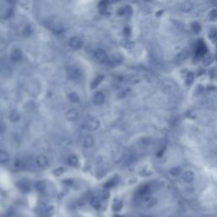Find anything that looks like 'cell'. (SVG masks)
Segmentation results:
<instances>
[{
	"label": "cell",
	"instance_id": "cell-1",
	"mask_svg": "<svg viewBox=\"0 0 217 217\" xmlns=\"http://www.w3.org/2000/svg\"><path fill=\"white\" fill-rule=\"evenodd\" d=\"M94 56H95V59L97 60L99 62V63H106L108 62V59H109V56L107 54V53L105 52V50L99 48V49H97L94 53Z\"/></svg>",
	"mask_w": 217,
	"mask_h": 217
},
{
	"label": "cell",
	"instance_id": "cell-2",
	"mask_svg": "<svg viewBox=\"0 0 217 217\" xmlns=\"http://www.w3.org/2000/svg\"><path fill=\"white\" fill-rule=\"evenodd\" d=\"M81 76V71L77 67H71L68 70V77L72 81H76L80 79Z\"/></svg>",
	"mask_w": 217,
	"mask_h": 217
},
{
	"label": "cell",
	"instance_id": "cell-3",
	"mask_svg": "<svg viewBox=\"0 0 217 217\" xmlns=\"http://www.w3.org/2000/svg\"><path fill=\"white\" fill-rule=\"evenodd\" d=\"M100 126V122L96 120V119H90L88 121H87L84 124V127L88 130V131H96L97 129H98Z\"/></svg>",
	"mask_w": 217,
	"mask_h": 217
},
{
	"label": "cell",
	"instance_id": "cell-4",
	"mask_svg": "<svg viewBox=\"0 0 217 217\" xmlns=\"http://www.w3.org/2000/svg\"><path fill=\"white\" fill-rule=\"evenodd\" d=\"M82 44H83L82 40L81 39L80 37H73L69 41L70 47L72 48V49H75V50L80 49L82 47Z\"/></svg>",
	"mask_w": 217,
	"mask_h": 217
},
{
	"label": "cell",
	"instance_id": "cell-5",
	"mask_svg": "<svg viewBox=\"0 0 217 217\" xmlns=\"http://www.w3.org/2000/svg\"><path fill=\"white\" fill-rule=\"evenodd\" d=\"M36 162H37V165L40 168H47L49 165V160H48V157L43 155V154L38 155L36 159Z\"/></svg>",
	"mask_w": 217,
	"mask_h": 217
},
{
	"label": "cell",
	"instance_id": "cell-6",
	"mask_svg": "<svg viewBox=\"0 0 217 217\" xmlns=\"http://www.w3.org/2000/svg\"><path fill=\"white\" fill-rule=\"evenodd\" d=\"M93 101L96 105H101L105 103V95L104 93L102 92H97L96 93L93 95Z\"/></svg>",
	"mask_w": 217,
	"mask_h": 217
},
{
	"label": "cell",
	"instance_id": "cell-7",
	"mask_svg": "<svg viewBox=\"0 0 217 217\" xmlns=\"http://www.w3.org/2000/svg\"><path fill=\"white\" fill-rule=\"evenodd\" d=\"M21 59H22V52L20 48L15 49L10 54V59L14 62H18Z\"/></svg>",
	"mask_w": 217,
	"mask_h": 217
},
{
	"label": "cell",
	"instance_id": "cell-8",
	"mask_svg": "<svg viewBox=\"0 0 217 217\" xmlns=\"http://www.w3.org/2000/svg\"><path fill=\"white\" fill-rule=\"evenodd\" d=\"M78 116H79L78 112L74 109H70L65 113V117L69 121H76L78 118Z\"/></svg>",
	"mask_w": 217,
	"mask_h": 217
},
{
	"label": "cell",
	"instance_id": "cell-9",
	"mask_svg": "<svg viewBox=\"0 0 217 217\" xmlns=\"http://www.w3.org/2000/svg\"><path fill=\"white\" fill-rule=\"evenodd\" d=\"M104 79H105V76H104V75H98V76H97L92 81V82H91V84H90L91 88L92 89L97 88L100 85V83L104 81Z\"/></svg>",
	"mask_w": 217,
	"mask_h": 217
},
{
	"label": "cell",
	"instance_id": "cell-10",
	"mask_svg": "<svg viewBox=\"0 0 217 217\" xmlns=\"http://www.w3.org/2000/svg\"><path fill=\"white\" fill-rule=\"evenodd\" d=\"M48 27L52 32L56 33V34H59L64 31L63 26L60 24H58V23H50L48 25Z\"/></svg>",
	"mask_w": 217,
	"mask_h": 217
},
{
	"label": "cell",
	"instance_id": "cell-11",
	"mask_svg": "<svg viewBox=\"0 0 217 217\" xmlns=\"http://www.w3.org/2000/svg\"><path fill=\"white\" fill-rule=\"evenodd\" d=\"M94 144V139L93 137H91V136H88L84 138L83 140V143H82V145L84 148H92Z\"/></svg>",
	"mask_w": 217,
	"mask_h": 217
},
{
	"label": "cell",
	"instance_id": "cell-12",
	"mask_svg": "<svg viewBox=\"0 0 217 217\" xmlns=\"http://www.w3.org/2000/svg\"><path fill=\"white\" fill-rule=\"evenodd\" d=\"M182 179L186 182H190L194 179V174L191 170H187L182 174Z\"/></svg>",
	"mask_w": 217,
	"mask_h": 217
},
{
	"label": "cell",
	"instance_id": "cell-13",
	"mask_svg": "<svg viewBox=\"0 0 217 217\" xmlns=\"http://www.w3.org/2000/svg\"><path fill=\"white\" fill-rule=\"evenodd\" d=\"M121 56L120 54H114L111 58H109L108 62L110 64H118L121 62Z\"/></svg>",
	"mask_w": 217,
	"mask_h": 217
},
{
	"label": "cell",
	"instance_id": "cell-14",
	"mask_svg": "<svg viewBox=\"0 0 217 217\" xmlns=\"http://www.w3.org/2000/svg\"><path fill=\"white\" fill-rule=\"evenodd\" d=\"M9 161V155L6 151L0 150V163L6 164Z\"/></svg>",
	"mask_w": 217,
	"mask_h": 217
},
{
	"label": "cell",
	"instance_id": "cell-15",
	"mask_svg": "<svg viewBox=\"0 0 217 217\" xmlns=\"http://www.w3.org/2000/svg\"><path fill=\"white\" fill-rule=\"evenodd\" d=\"M118 1H119V0H101L100 3H99V4H98V6H99V8H105L108 5L113 4H115V3H117Z\"/></svg>",
	"mask_w": 217,
	"mask_h": 217
},
{
	"label": "cell",
	"instance_id": "cell-16",
	"mask_svg": "<svg viewBox=\"0 0 217 217\" xmlns=\"http://www.w3.org/2000/svg\"><path fill=\"white\" fill-rule=\"evenodd\" d=\"M148 190H149V185L144 184V185L141 186L137 189V195H139V196H144L146 193H148Z\"/></svg>",
	"mask_w": 217,
	"mask_h": 217
},
{
	"label": "cell",
	"instance_id": "cell-17",
	"mask_svg": "<svg viewBox=\"0 0 217 217\" xmlns=\"http://www.w3.org/2000/svg\"><path fill=\"white\" fill-rule=\"evenodd\" d=\"M35 187L38 192L42 193L46 188V183H45L44 181H38V182H37L35 183Z\"/></svg>",
	"mask_w": 217,
	"mask_h": 217
},
{
	"label": "cell",
	"instance_id": "cell-18",
	"mask_svg": "<svg viewBox=\"0 0 217 217\" xmlns=\"http://www.w3.org/2000/svg\"><path fill=\"white\" fill-rule=\"evenodd\" d=\"M68 99L71 102V103H78L79 100H80V98H79V95L75 93V92H72V93H70L68 94Z\"/></svg>",
	"mask_w": 217,
	"mask_h": 217
},
{
	"label": "cell",
	"instance_id": "cell-19",
	"mask_svg": "<svg viewBox=\"0 0 217 217\" xmlns=\"http://www.w3.org/2000/svg\"><path fill=\"white\" fill-rule=\"evenodd\" d=\"M33 32H34V29L32 25H26L23 29V35L25 37H30L31 35H32Z\"/></svg>",
	"mask_w": 217,
	"mask_h": 217
},
{
	"label": "cell",
	"instance_id": "cell-20",
	"mask_svg": "<svg viewBox=\"0 0 217 217\" xmlns=\"http://www.w3.org/2000/svg\"><path fill=\"white\" fill-rule=\"evenodd\" d=\"M122 205H123V204H122V202H121V200H118V199L115 200L114 203H113L112 205L113 211H115V212L120 211L121 209V208H122Z\"/></svg>",
	"mask_w": 217,
	"mask_h": 217
},
{
	"label": "cell",
	"instance_id": "cell-21",
	"mask_svg": "<svg viewBox=\"0 0 217 217\" xmlns=\"http://www.w3.org/2000/svg\"><path fill=\"white\" fill-rule=\"evenodd\" d=\"M206 48L204 47V45L200 42L199 44V46H198V48H197V55L198 56H204V54L206 53Z\"/></svg>",
	"mask_w": 217,
	"mask_h": 217
},
{
	"label": "cell",
	"instance_id": "cell-22",
	"mask_svg": "<svg viewBox=\"0 0 217 217\" xmlns=\"http://www.w3.org/2000/svg\"><path fill=\"white\" fill-rule=\"evenodd\" d=\"M91 204L92 206L95 209H99L102 207V204L99 199H98L97 198H93L92 200H91Z\"/></svg>",
	"mask_w": 217,
	"mask_h": 217
},
{
	"label": "cell",
	"instance_id": "cell-23",
	"mask_svg": "<svg viewBox=\"0 0 217 217\" xmlns=\"http://www.w3.org/2000/svg\"><path fill=\"white\" fill-rule=\"evenodd\" d=\"M67 163H68V165H70L71 166H76L78 165V158L75 155H72L68 159Z\"/></svg>",
	"mask_w": 217,
	"mask_h": 217
},
{
	"label": "cell",
	"instance_id": "cell-24",
	"mask_svg": "<svg viewBox=\"0 0 217 217\" xmlns=\"http://www.w3.org/2000/svg\"><path fill=\"white\" fill-rule=\"evenodd\" d=\"M8 118H9V121H12V122H17V121H19V119H20V115H19V114L17 112L13 111V112L10 113Z\"/></svg>",
	"mask_w": 217,
	"mask_h": 217
},
{
	"label": "cell",
	"instance_id": "cell-25",
	"mask_svg": "<svg viewBox=\"0 0 217 217\" xmlns=\"http://www.w3.org/2000/svg\"><path fill=\"white\" fill-rule=\"evenodd\" d=\"M187 56H188V52L187 50H184V51H182L181 53H179L177 54V58L179 60H184L187 58Z\"/></svg>",
	"mask_w": 217,
	"mask_h": 217
},
{
	"label": "cell",
	"instance_id": "cell-26",
	"mask_svg": "<svg viewBox=\"0 0 217 217\" xmlns=\"http://www.w3.org/2000/svg\"><path fill=\"white\" fill-rule=\"evenodd\" d=\"M116 180L115 179H110V180H109L107 182H105V188H110V187H115V186L116 185Z\"/></svg>",
	"mask_w": 217,
	"mask_h": 217
},
{
	"label": "cell",
	"instance_id": "cell-27",
	"mask_svg": "<svg viewBox=\"0 0 217 217\" xmlns=\"http://www.w3.org/2000/svg\"><path fill=\"white\" fill-rule=\"evenodd\" d=\"M193 7V4L190 3V2H185L184 4H183V5H182V9L184 10V11H189L191 8Z\"/></svg>",
	"mask_w": 217,
	"mask_h": 217
},
{
	"label": "cell",
	"instance_id": "cell-28",
	"mask_svg": "<svg viewBox=\"0 0 217 217\" xmlns=\"http://www.w3.org/2000/svg\"><path fill=\"white\" fill-rule=\"evenodd\" d=\"M191 28H192V30H193V32H197V33H198V32H199V31L201 30L200 25L198 24L197 22H194V23H193L192 25H191Z\"/></svg>",
	"mask_w": 217,
	"mask_h": 217
},
{
	"label": "cell",
	"instance_id": "cell-29",
	"mask_svg": "<svg viewBox=\"0 0 217 217\" xmlns=\"http://www.w3.org/2000/svg\"><path fill=\"white\" fill-rule=\"evenodd\" d=\"M193 78H194V76H193V73H188V74L187 75V77H186V81H187V84H191V83L193 82Z\"/></svg>",
	"mask_w": 217,
	"mask_h": 217
},
{
	"label": "cell",
	"instance_id": "cell-30",
	"mask_svg": "<svg viewBox=\"0 0 217 217\" xmlns=\"http://www.w3.org/2000/svg\"><path fill=\"white\" fill-rule=\"evenodd\" d=\"M209 19L216 20H217V9H213L210 13H209Z\"/></svg>",
	"mask_w": 217,
	"mask_h": 217
},
{
	"label": "cell",
	"instance_id": "cell-31",
	"mask_svg": "<svg viewBox=\"0 0 217 217\" xmlns=\"http://www.w3.org/2000/svg\"><path fill=\"white\" fill-rule=\"evenodd\" d=\"M124 9H125V16H131L132 14V8L128 5L124 6Z\"/></svg>",
	"mask_w": 217,
	"mask_h": 217
},
{
	"label": "cell",
	"instance_id": "cell-32",
	"mask_svg": "<svg viewBox=\"0 0 217 217\" xmlns=\"http://www.w3.org/2000/svg\"><path fill=\"white\" fill-rule=\"evenodd\" d=\"M123 45H124V47H126L127 48H132V46H133V42L129 40H125V42L123 43Z\"/></svg>",
	"mask_w": 217,
	"mask_h": 217
},
{
	"label": "cell",
	"instance_id": "cell-33",
	"mask_svg": "<svg viewBox=\"0 0 217 217\" xmlns=\"http://www.w3.org/2000/svg\"><path fill=\"white\" fill-rule=\"evenodd\" d=\"M64 168H59V169H56L55 170H54V174L55 176H60L64 173Z\"/></svg>",
	"mask_w": 217,
	"mask_h": 217
},
{
	"label": "cell",
	"instance_id": "cell-34",
	"mask_svg": "<svg viewBox=\"0 0 217 217\" xmlns=\"http://www.w3.org/2000/svg\"><path fill=\"white\" fill-rule=\"evenodd\" d=\"M123 33H124V35H125L126 37H129V36L131 35V29L129 28L128 26H127V27L124 28Z\"/></svg>",
	"mask_w": 217,
	"mask_h": 217
},
{
	"label": "cell",
	"instance_id": "cell-35",
	"mask_svg": "<svg viewBox=\"0 0 217 217\" xmlns=\"http://www.w3.org/2000/svg\"><path fill=\"white\" fill-rule=\"evenodd\" d=\"M216 30H215V29H212V30H210L209 32V37H212V38H214L216 36Z\"/></svg>",
	"mask_w": 217,
	"mask_h": 217
},
{
	"label": "cell",
	"instance_id": "cell-36",
	"mask_svg": "<svg viewBox=\"0 0 217 217\" xmlns=\"http://www.w3.org/2000/svg\"><path fill=\"white\" fill-rule=\"evenodd\" d=\"M109 197H110V193H109V191H104L103 193H102V198H103V199H109Z\"/></svg>",
	"mask_w": 217,
	"mask_h": 217
},
{
	"label": "cell",
	"instance_id": "cell-37",
	"mask_svg": "<svg viewBox=\"0 0 217 217\" xmlns=\"http://www.w3.org/2000/svg\"><path fill=\"white\" fill-rule=\"evenodd\" d=\"M170 173L173 176H177L179 174V170L177 169V168H174V169H172L170 170Z\"/></svg>",
	"mask_w": 217,
	"mask_h": 217
},
{
	"label": "cell",
	"instance_id": "cell-38",
	"mask_svg": "<svg viewBox=\"0 0 217 217\" xmlns=\"http://www.w3.org/2000/svg\"><path fill=\"white\" fill-rule=\"evenodd\" d=\"M127 93H128L127 90V91H122L121 93L118 95V97H119V98H125V97L127 95Z\"/></svg>",
	"mask_w": 217,
	"mask_h": 217
},
{
	"label": "cell",
	"instance_id": "cell-39",
	"mask_svg": "<svg viewBox=\"0 0 217 217\" xmlns=\"http://www.w3.org/2000/svg\"><path fill=\"white\" fill-rule=\"evenodd\" d=\"M7 2L8 3H10V4H16V0H6Z\"/></svg>",
	"mask_w": 217,
	"mask_h": 217
},
{
	"label": "cell",
	"instance_id": "cell-40",
	"mask_svg": "<svg viewBox=\"0 0 217 217\" xmlns=\"http://www.w3.org/2000/svg\"><path fill=\"white\" fill-rule=\"evenodd\" d=\"M114 217H122V216H120V215H118V214H116V215H115V216H114Z\"/></svg>",
	"mask_w": 217,
	"mask_h": 217
},
{
	"label": "cell",
	"instance_id": "cell-41",
	"mask_svg": "<svg viewBox=\"0 0 217 217\" xmlns=\"http://www.w3.org/2000/svg\"><path fill=\"white\" fill-rule=\"evenodd\" d=\"M145 1H149V0H145Z\"/></svg>",
	"mask_w": 217,
	"mask_h": 217
}]
</instances>
